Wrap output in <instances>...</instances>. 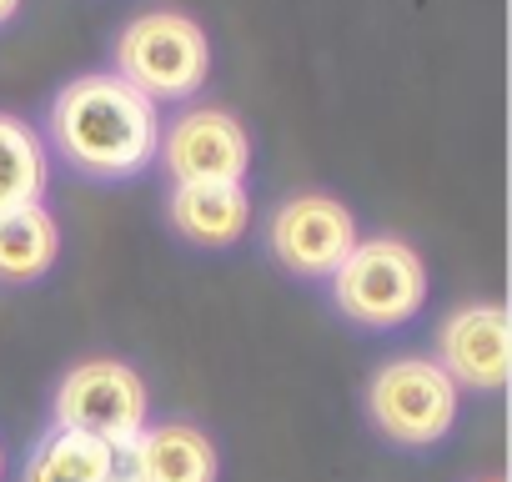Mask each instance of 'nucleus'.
Segmentation results:
<instances>
[{"label": "nucleus", "instance_id": "6", "mask_svg": "<svg viewBox=\"0 0 512 482\" xmlns=\"http://www.w3.org/2000/svg\"><path fill=\"white\" fill-rule=\"evenodd\" d=\"M357 241H362V231H357L352 206H342V201L327 196V191L287 196V201L272 211V221H267V247H272V257H277L292 277H312V282L332 277V272L347 262V252L357 247Z\"/></svg>", "mask_w": 512, "mask_h": 482}, {"label": "nucleus", "instance_id": "1", "mask_svg": "<svg viewBox=\"0 0 512 482\" xmlns=\"http://www.w3.org/2000/svg\"><path fill=\"white\" fill-rule=\"evenodd\" d=\"M46 131L71 171L96 181H126L151 166L161 141V116L116 71H91L56 91Z\"/></svg>", "mask_w": 512, "mask_h": 482}, {"label": "nucleus", "instance_id": "9", "mask_svg": "<svg viewBox=\"0 0 512 482\" xmlns=\"http://www.w3.org/2000/svg\"><path fill=\"white\" fill-rule=\"evenodd\" d=\"M216 472V442L191 422H156L116 447V482H216Z\"/></svg>", "mask_w": 512, "mask_h": 482}, {"label": "nucleus", "instance_id": "7", "mask_svg": "<svg viewBox=\"0 0 512 482\" xmlns=\"http://www.w3.org/2000/svg\"><path fill=\"white\" fill-rule=\"evenodd\" d=\"M156 156H161V166L176 186L241 181L246 166H251V141H246V126L231 111L196 106V111H181L166 126V136L156 141Z\"/></svg>", "mask_w": 512, "mask_h": 482}, {"label": "nucleus", "instance_id": "15", "mask_svg": "<svg viewBox=\"0 0 512 482\" xmlns=\"http://www.w3.org/2000/svg\"><path fill=\"white\" fill-rule=\"evenodd\" d=\"M477 482H502V477H477Z\"/></svg>", "mask_w": 512, "mask_h": 482}, {"label": "nucleus", "instance_id": "10", "mask_svg": "<svg viewBox=\"0 0 512 482\" xmlns=\"http://www.w3.org/2000/svg\"><path fill=\"white\" fill-rule=\"evenodd\" d=\"M166 216L191 247H236L251 221V196L241 191V181H191L171 186Z\"/></svg>", "mask_w": 512, "mask_h": 482}, {"label": "nucleus", "instance_id": "8", "mask_svg": "<svg viewBox=\"0 0 512 482\" xmlns=\"http://www.w3.org/2000/svg\"><path fill=\"white\" fill-rule=\"evenodd\" d=\"M437 367L457 382V392H502L512 372V342H507V312L497 302L457 307L437 327Z\"/></svg>", "mask_w": 512, "mask_h": 482}, {"label": "nucleus", "instance_id": "5", "mask_svg": "<svg viewBox=\"0 0 512 482\" xmlns=\"http://www.w3.org/2000/svg\"><path fill=\"white\" fill-rule=\"evenodd\" d=\"M56 422L76 427V432H86L106 447L136 442V432L146 427L141 372L116 362V357H91V362L71 367L56 387Z\"/></svg>", "mask_w": 512, "mask_h": 482}, {"label": "nucleus", "instance_id": "2", "mask_svg": "<svg viewBox=\"0 0 512 482\" xmlns=\"http://www.w3.org/2000/svg\"><path fill=\"white\" fill-rule=\"evenodd\" d=\"M111 61H116V76L131 91H141L151 106H161V101H186L206 86L211 46H206V31L191 16L146 11V16L121 26Z\"/></svg>", "mask_w": 512, "mask_h": 482}, {"label": "nucleus", "instance_id": "13", "mask_svg": "<svg viewBox=\"0 0 512 482\" xmlns=\"http://www.w3.org/2000/svg\"><path fill=\"white\" fill-rule=\"evenodd\" d=\"M46 191V146L41 136L0 111V211L6 206H31Z\"/></svg>", "mask_w": 512, "mask_h": 482}, {"label": "nucleus", "instance_id": "4", "mask_svg": "<svg viewBox=\"0 0 512 482\" xmlns=\"http://www.w3.org/2000/svg\"><path fill=\"white\" fill-rule=\"evenodd\" d=\"M457 382L432 357H392L367 382V417L397 447H432L457 422Z\"/></svg>", "mask_w": 512, "mask_h": 482}, {"label": "nucleus", "instance_id": "14", "mask_svg": "<svg viewBox=\"0 0 512 482\" xmlns=\"http://www.w3.org/2000/svg\"><path fill=\"white\" fill-rule=\"evenodd\" d=\"M16 11H21V0H0V26H6Z\"/></svg>", "mask_w": 512, "mask_h": 482}, {"label": "nucleus", "instance_id": "16", "mask_svg": "<svg viewBox=\"0 0 512 482\" xmlns=\"http://www.w3.org/2000/svg\"><path fill=\"white\" fill-rule=\"evenodd\" d=\"M0 472H6V452H0Z\"/></svg>", "mask_w": 512, "mask_h": 482}, {"label": "nucleus", "instance_id": "12", "mask_svg": "<svg viewBox=\"0 0 512 482\" xmlns=\"http://www.w3.org/2000/svg\"><path fill=\"white\" fill-rule=\"evenodd\" d=\"M21 482H116V447L51 422L26 452Z\"/></svg>", "mask_w": 512, "mask_h": 482}, {"label": "nucleus", "instance_id": "11", "mask_svg": "<svg viewBox=\"0 0 512 482\" xmlns=\"http://www.w3.org/2000/svg\"><path fill=\"white\" fill-rule=\"evenodd\" d=\"M56 257H61V226L41 201L0 211V282L11 287L41 282L56 267Z\"/></svg>", "mask_w": 512, "mask_h": 482}, {"label": "nucleus", "instance_id": "3", "mask_svg": "<svg viewBox=\"0 0 512 482\" xmlns=\"http://www.w3.org/2000/svg\"><path fill=\"white\" fill-rule=\"evenodd\" d=\"M332 302L347 322L387 332L422 312L427 302V267L397 236H367L347 252V262L327 277Z\"/></svg>", "mask_w": 512, "mask_h": 482}]
</instances>
